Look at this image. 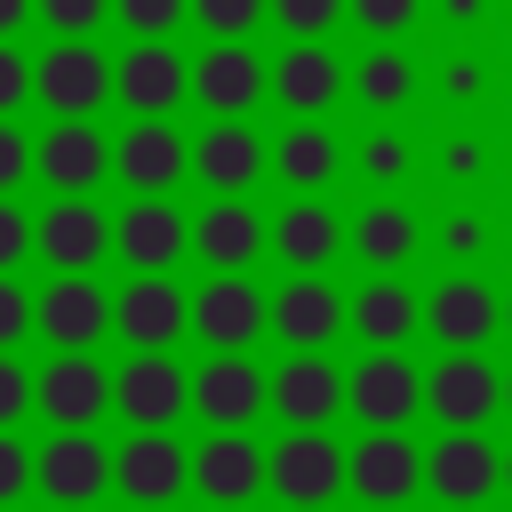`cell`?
I'll return each mask as SVG.
<instances>
[{
	"label": "cell",
	"mask_w": 512,
	"mask_h": 512,
	"mask_svg": "<svg viewBox=\"0 0 512 512\" xmlns=\"http://www.w3.org/2000/svg\"><path fill=\"white\" fill-rule=\"evenodd\" d=\"M32 96L56 120H96V104L112 96V56L96 40H48L32 56Z\"/></svg>",
	"instance_id": "obj_1"
},
{
	"label": "cell",
	"mask_w": 512,
	"mask_h": 512,
	"mask_svg": "<svg viewBox=\"0 0 512 512\" xmlns=\"http://www.w3.org/2000/svg\"><path fill=\"white\" fill-rule=\"evenodd\" d=\"M424 408L440 416V432H480L504 408V368L488 352H440L424 368Z\"/></svg>",
	"instance_id": "obj_2"
},
{
	"label": "cell",
	"mask_w": 512,
	"mask_h": 512,
	"mask_svg": "<svg viewBox=\"0 0 512 512\" xmlns=\"http://www.w3.org/2000/svg\"><path fill=\"white\" fill-rule=\"evenodd\" d=\"M264 488L280 504H336L344 488V448L328 440V424H288V440L264 448Z\"/></svg>",
	"instance_id": "obj_3"
},
{
	"label": "cell",
	"mask_w": 512,
	"mask_h": 512,
	"mask_svg": "<svg viewBox=\"0 0 512 512\" xmlns=\"http://www.w3.org/2000/svg\"><path fill=\"white\" fill-rule=\"evenodd\" d=\"M32 256L48 272H96L112 256V216L88 200V192H56L40 216H32Z\"/></svg>",
	"instance_id": "obj_4"
},
{
	"label": "cell",
	"mask_w": 512,
	"mask_h": 512,
	"mask_svg": "<svg viewBox=\"0 0 512 512\" xmlns=\"http://www.w3.org/2000/svg\"><path fill=\"white\" fill-rule=\"evenodd\" d=\"M112 328L128 352H168L192 328V296L176 288V272H128L112 288Z\"/></svg>",
	"instance_id": "obj_5"
},
{
	"label": "cell",
	"mask_w": 512,
	"mask_h": 512,
	"mask_svg": "<svg viewBox=\"0 0 512 512\" xmlns=\"http://www.w3.org/2000/svg\"><path fill=\"white\" fill-rule=\"evenodd\" d=\"M272 328V296L248 280V272H208L192 288V336L208 352H248L256 336Z\"/></svg>",
	"instance_id": "obj_6"
},
{
	"label": "cell",
	"mask_w": 512,
	"mask_h": 512,
	"mask_svg": "<svg viewBox=\"0 0 512 512\" xmlns=\"http://www.w3.org/2000/svg\"><path fill=\"white\" fill-rule=\"evenodd\" d=\"M344 408L368 432H400L424 408V368L408 352H360V368H344Z\"/></svg>",
	"instance_id": "obj_7"
},
{
	"label": "cell",
	"mask_w": 512,
	"mask_h": 512,
	"mask_svg": "<svg viewBox=\"0 0 512 512\" xmlns=\"http://www.w3.org/2000/svg\"><path fill=\"white\" fill-rule=\"evenodd\" d=\"M32 408L56 424V432H96V416L112 408V368L96 352H56L40 376H32Z\"/></svg>",
	"instance_id": "obj_8"
},
{
	"label": "cell",
	"mask_w": 512,
	"mask_h": 512,
	"mask_svg": "<svg viewBox=\"0 0 512 512\" xmlns=\"http://www.w3.org/2000/svg\"><path fill=\"white\" fill-rule=\"evenodd\" d=\"M112 96L136 112V120H168L176 96H192V56H176L168 40H128L112 56Z\"/></svg>",
	"instance_id": "obj_9"
},
{
	"label": "cell",
	"mask_w": 512,
	"mask_h": 512,
	"mask_svg": "<svg viewBox=\"0 0 512 512\" xmlns=\"http://www.w3.org/2000/svg\"><path fill=\"white\" fill-rule=\"evenodd\" d=\"M184 248H192V216H184L168 192H136V200L112 216V256H120L128 272H168Z\"/></svg>",
	"instance_id": "obj_10"
},
{
	"label": "cell",
	"mask_w": 512,
	"mask_h": 512,
	"mask_svg": "<svg viewBox=\"0 0 512 512\" xmlns=\"http://www.w3.org/2000/svg\"><path fill=\"white\" fill-rule=\"evenodd\" d=\"M32 328L56 344V352H88L104 328H112V288L96 272H56L40 296H32Z\"/></svg>",
	"instance_id": "obj_11"
},
{
	"label": "cell",
	"mask_w": 512,
	"mask_h": 512,
	"mask_svg": "<svg viewBox=\"0 0 512 512\" xmlns=\"http://www.w3.org/2000/svg\"><path fill=\"white\" fill-rule=\"evenodd\" d=\"M112 408L144 432V424H176L192 408V368L176 352H128L112 368Z\"/></svg>",
	"instance_id": "obj_12"
},
{
	"label": "cell",
	"mask_w": 512,
	"mask_h": 512,
	"mask_svg": "<svg viewBox=\"0 0 512 512\" xmlns=\"http://www.w3.org/2000/svg\"><path fill=\"white\" fill-rule=\"evenodd\" d=\"M32 488L48 504H96L112 488V440H96V432H48L32 448Z\"/></svg>",
	"instance_id": "obj_13"
},
{
	"label": "cell",
	"mask_w": 512,
	"mask_h": 512,
	"mask_svg": "<svg viewBox=\"0 0 512 512\" xmlns=\"http://www.w3.org/2000/svg\"><path fill=\"white\" fill-rule=\"evenodd\" d=\"M192 480V448L168 432V424H144L112 448V488L128 504H176V488Z\"/></svg>",
	"instance_id": "obj_14"
},
{
	"label": "cell",
	"mask_w": 512,
	"mask_h": 512,
	"mask_svg": "<svg viewBox=\"0 0 512 512\" xmlns=\"http://www.w3.org/2000/svg\"><path fill=\"white\" fill-rule=\"evenodd\" d=\"M424 328L440 336V352H480L504 328V288H488L480 272H448L424 296Z\"/></svg>",
	"instance_id": "obj_15"
},
{
	"label": "cell",
	"mask_w": 512,
	"mask_h": 512,
	"mask_svg": "<svg viewBox=\"0 0 512 512\" xmlns=\"http://www.w3.org/2000/svg\"><path fill=\"white\" fill-rule=\"evenodd\" d=\"M344 488L360 504H408L424 488V448L408 432H360L344 448Z\"/></svg>",
	"instance_id": "obj_16"
},
{
	"label": "cell",
	"mask_w": 512,
	"mask_h": 512,
	"mask_svg": "<svg viewBox=\"0 0 512 512\" xmlns=\"http://www.w3.org/2000/svg\"><path fill=\"white\" fill-rule=\"evenodd\" d=\"M424 488L440 504H488L504 488V448L488 432H440L424 448Z\"/></svg>",
	"instance_id": "obj_17"
},
{
	"label": "cell",
	"mask_w": 512,
	"mask_h": 512,
	"mask_svg": "<svg viewBox=\"0 0 512 512\" xmlns=\"http://www.w3.org/2000/svg\"><path fill=\"white\" fill-rule=\"evenodd\" d=\"M32 176H40L48 192H96V184L112 176V136H104L96 120H56V128H40V144H32Z\"/></svg>",
	"instance_id": "obj_18"
},
{
	"label": "cell",
	"mask_w": 512,
	"mask_h": 512,
	"mask_svg": "<svg viewBox=\"0 0 512 512\" xmlns=\"http://www.w3.org/2000/svg\"><path fill=\"white\" fill-rule=\"evenodd\" d=\"M192 488L208 504H256V488H264V440L248 424H216L192 448Z\"/></svg>",
	"instance_id": "obj_19"
},
{
	"label": "cell",
	"mask_w": 512,
	"mask_h": 512,
	"mask_svg": "<svg viewBox=\"0 0 512 512\" xmlns=\"http://www.w3.org/2000/svg\"><path fill=\"white\" fill-rule=\"evenodd\" d=\"M264 88H272V64H264L248 40H208V48L192 56V96H200L216 120H240Z\"/></svg>",
	"instance_id": "obj_20"
},
{
	"label": "cell",
	"mask_w": 512,
	"mask_h": 512,
	"mask_svg": "<svg viewBox=\"0 0 512 512\" xmlns=\"http://www.w3.org/2000/svg\"><path fill=\"white\" fill-rule=\"evenodd\" d=\"M264 248L288 264V272H328L336 256H344V216L328 208V200H312V192H296L272 224H264Z\"/></svg>",
	"instance_id": "obj_21"
},
{
	"label": "cell",
	"mask_w": 512,
	"mask_h": 512,
	"mask_svg": "<svg viewBox=\"0 0 512 512\" xmlns=\"http://www.w3.org/2000/svg\"><path fill=\"white\" fill-rule=\"evenodd\" d=\"M264 400H272V376L256 368V352H208L192 368V416L208 424H248Z\"/></svg>",
	"instance_id": "obj_22"
},
{
	"label": "cell",
	"mask_w": 512,
	"mask_h": 512,
	"mask_svg": "<svg viewBox=\"0 0 512 512\" xmlns=\"http://www.w3.org/2000/svg\"><path fill=\"white\" fill-rule=\"evenodd\" d=\"M344 80H352V64H344L328 40H296V48L272 56V96H280L296 120H320V112L344 96Z\"/></svg>",
	"instance_id": "obj_23"
},
{
	"label": "cell",
	"mask_w": 512,
	"mask_h": 512,
	"mask_svg": "<svg viewBox=\"0 0 512 512\" xmlns=\"http://www.w3.org/2000/svg\"><path fill=\"white\" fill-rule=\"evenodd\" d=\"M344 328H360L368 352H400V344L424 328V296H416L400 272H368V288L344 296Z\"/></svg>",
	"instance_id": "obj_24"
},
{
	"label": "cell",
	"mask_w": 512,
	"mask_h": 512,
	"mask_svg": "<svg viewBox=\"0 0 512 512\" xmlns=\"http://www.w3.org/2000/svg\"><path fill=\"white\" fill-rule=\"evenodd\" d=\"M184 168H192V144H184V128H168V120H136V128L112 136V176H120L128 192H168Z\"/></svg>",
	"instance_id": "obj_25"
},
{
	"label": "cell",
	"mask_w": 512,
	"mask_h": 512,
	"mask_svg": "<svg viewBox=\"0 0 512 512\" xmlns=\"http://www.w3.org/2000/svg\"><path fill=\"white\" fill-rule=\"evenodd\" d=\"M264 168H272V144H264L248 120H208V128L192 136V176H200L208 192H248Z\"/></svg>",
	"instance_id": "obj_26"
},
{
	"label": "cell",
	"mask_w": 512,
	"mask_h": 512,
	"mask_svg": "<svg viewBox=\"0 0 512 512\" xmlns=\"http://www.w3.org/2000/svg\"><path fill=\"white\" fill-rule=\"evenodd\" d=\"M272 328L288 336V352H328V336L344 328V296L328 288V272H288V288H272Z\"/></svg>",
	"instance_id": "obj_27"
},
{
	"label": "cell",
	"mask_w": 512,
	"mask_h": 512,
	"mask_svg": "<svg viewBox=\"0 0 512 512\" xmlns=\"http://www.w3.org/2000/svg\"><path fill=\"white\" fill-rule=\"evenodd\" d=\"M256 248H264V216H256V200L216 192V200L192 216V256H208L216 272H248Z\"/></svg>",
	"instance_id": "obj_28"
},
{
	"label": "cell",
	"mask_w": 512,
	"mask_h": 512,
	"mask_svg": "<svg viewBox=\"0 0 512 512\" xmlns=\"http://www.w3.org/2000/svg\"><path fill=\"white\" fill-rule=\"evenodd\" d=\"M344 248L368 264V272H400L416 248H424V224H416V208L408 200H392V192H376L352 224H344Z\"/></svg>",
	"instance_id": "obj_29"
},
{
	"label": "cell",
	"mask_w": 512,
	"mask_h": 512,
	"mask_svg": "<svg viewBox=\"0 0 512 512\" xmlns=\"http://www.w3.org/2000/svg\"><path fill=\"white\" fill-rule=\"evenodd\" d=\"M272 408H280L288 424H328V416L344 408V368H336L328 352H288V360L272 368Z\"/></svg>",
	"instance_id": "obj_30"
},
{
	"label": "cell",
	"mask_w": 512,
	"mask_h": 512,
	"mask_svg": "<svg viewBox=\"0 0 512 512\" xmlns=\"http://www.w3.org/2000/svg\"><path fill=\"white\" fill-rule=\"evenodd\" d=\"M336 168H344V144H336V128H320V120H296V128H280V136H272V176H280L288 192H320Z\"/></svg>",
	"instance_id": "obj_31"
},
{
	"label": "cell",
	"mask_w": 512,
	"mask_h": 512,
	"mask_svg": "<svg viewBox=\"0 0 512 512\" xmlns=\"http://www.w3.org/2000/svg\"><path fill=\"white\" fill-rule=\"evenodd\" d=\"M344 88H352L368 112H400V104L416 96V56H408V48H392V40H376V48L352 64V80H344Z\"/></svg>",
	"instance_id": "obj_32"
},
{
	"label": "cell",
	"mask_w": 512,
	"mask_h": 512,
	"mask_svg": "<svg viewBox=\"0 0 512 512\" xmlns=\"http://www.w3.org/2000/svg\"><path fill=\"white\" fill-rule=\"evenodd\" d=\"M352 168H360L368 184H384V192H392V184H400V176L416 168V144H408V128H392V120H376V128L360 136V152H352Z\"/></svg>",
	"instance_id": "obj_33"
},
{
	"label": "cell",
	"mask_w": 512,
	"mask_h": 512,
	"mask_svg": "<svg viewBox=\"0 0 512 512\" xmlns=\"http://www.w3.org/2000/svg\"><path fill=\"white\" fill-rule=\"evenodd\" d=\"M440 256H456V264H472V256H488V240H496V224L472 208V200H456V208H440Z\"/></svg>",
	"instance_id": "obj_34"
},
{
	"label": "cell",
	"mask_w": 512,
	"mask_h": 512,
	"mask_svg": "<svg viewBox=\"0 0 512 512\" xmlns=\"http://www.w3.org/2000/svg\"><path fill=\"white\" fill-rule=\"evenodd\" d=\"M440 176H448L456 192H472V184L488 176V144H480L472 128H448V136H440Z\"/></svg>",
	"instance_id": "obj_35"
},
{
	"label": "cell",
	"mask_w": 512,
	"mask_h": 512,
	"mask_svg": "<svg viewBox=\"0 0 512 512\" xmlns=\"http://www.w3.org/2000/svg\"><path fill=\"white\" fill-rule=\"evenodd\" d=\"M112 16H120L136 40H168V32L192 16V0H112Z\"/></svg>",
	"instance_id": "obj_36"
},
{
	"label": "cell",
	"mask_w": 512,
	"mask_h": 512,
	"mask_svg": "<svg viewBox=\"0 0 512 512\" xmlns=\"http://www.w3.org/2000/svg\"><path fill=\"white\" fill-rule=\"evenodd\" d=\"M32 16H48L56 40H88V32L112 16V0H32Z\"/></svg>",
	"instance_id": "obj_37"
},
{
	"label": "cell",
	"mask_w": 512,
	"mask_h": 512,
	"mask_svg": "<svg viewBox=\"0 0 512 512\" xmlns=\"http://www.w3.org/2000/svg\"><path fill=\"white\" fill-rule=\"evenodd\" d=\"M264 16H280L296 40H328V24L344 16V0H264Z\"/></svg>",
	"instance_id": "obj_38"
},
{
	"label": "cell",
	"mask_w": 512,
	"mask_h": 512,
	"mask_svg": "<svg viewBox=\"0 0 512 512\" xmlns=\"http://www.w3.org/2000/svg\"><path fill=\"white\" fill-rule=\"evenodd\" d=\"M416 8H424V0H344V16H352L360 32H376V40H400V32L416 24Z\"/></svg>",
	"instance_id": "obj_39"
},
{
	"label": "cell",
	"mask_w": 512,
	"mask_h": 512,
	"mask_svg": "<svg viewBox=\"0 0 512 512\" xmlns=\"http://www.w3.org/2000/svg\"><path fill=\"white\" fill-rule=\"evenodd\" d=\"M264 16V0H192V24H208L216 40H248Z\"/></svg>",
	"instance_id": "obj_40"
},
{
	"label": "cell",
	"mask_w": 512,
	"mask_h": 512,
	"mask_svg": "<svg viewBox=\"0 0 512 512\" xmlns=\"http://www.w3.org/2000/svg\"><path fill=\"white\" fill-rule=\"evenodd\" d=\"M32 336V288L16 272H0V352H16Z\"/></svg>",
	"instance_id": "obj_41"
},
{
	"label": "cell",
	"mask_w": 512,
	"mask_h": 512,
	"mask_svg": "<svg viewBox=\"0 0 512 512\" xmlns=\"http://www.w3.org/2000/svg\"><path fill=\"white\" fill-rule=\"evenodd\" d=\"M16 104H32V56L0 40V120H16Z\"/></svg>",
	"instance_id": "obj_42"
},
{
	"label": "cell",
	"mask_w": 512,
	"mask_h": 512,
	"mask_svg": "<svg viewBox=\"0 0 512 512\" xmlns=\"http://www.w3.org/2000/svg\"><path fill=\"white\" fill-rule=\"evenodd\" d=\"M24 256H32V216H24V208L0 192V272H16Z\"/></svg>",
	"instance_id": "obj_43"
},
{
	"label": "cell",
	"mask_w": 512,
	"mask_h": 512,
	"mask_svg": "<svg viewBox=\"0 0 512 512\" xmlns=\"http://www.w3.org/2000/svg\"><path fill=\"white\" fill-rule=\"evenodd\" d=\"M24 408H32V368H24L16 352H0V432H8Z\"/></svg>",
	"instance_id": "obj_44"
},
{
	"label": "cell",
	"mask_w": 512,
	"mask_h": 512,
	"mask_svg": "<svg viewBox=\"0 0 512 512\" xmlns=\"http://www.w3.org/2000/svg\"><path fill=\"white\" fill-rule=\"evenodd\" d=\"M24 176H32V136L16 120H0V192H16Z\"/></svg>",
	"instance_id": "obj_45"
},
{
	"label": "cell",
	"mask_w": 512,
	"mask_h": 512,
	"mask_svg": "<svg viewBox=\"0 0 512 512\" xmlns=\"http://www.w3.org/2000/svg\"><path fill=\"white\" fill-rule=\"evenodd\" d=\"M24 488H32V448L16 432H0V504H16Z\"/></svg>",
	"instance_id": "obj_46"
},
{
	"label": "cell",
	"mask_w": 512,
	"mask_h": 512,
	"mask_svg": "<svg viewBox=\"0 0 512 512\" xmlns=\"http://www.w3.org/2000/svg\"><path fill=\"white\" fill-rule=\"evenodd\" d=\"M480 88H488V64H480V56H448V72H440V96H448V104H472Z\"/></svg>",
	"instance_id": "obj_47"
},
{
	"label": "cell",
	"mask_w": 512,
	"mask_h": 512,
	"mask_svg": "<svg viewBox=\"0 0 512 512\" xmlns=\"http://www.w3.org/2000/svg\"><path fill=\"white\" fill-rule=\"evenodd\" d=\"M24 16H32V0H0V40H16V32H24Z\"/></svg>",
	"instance_id": "obj_48"
},
{
	"label": "cell",
	"mask_w": 512,
	"mask_h": 512,
	"mask_svg": "<svg viewBox=\"0 0 512 512\" xmlns=\"http://www.w3.org/2000/svg\"><path fill=\"white\" fill-rule=\"evenodd\" d=\"M440 8H448L456 24H472V16H480V0H440Z\"/></svg>",
	"instance_id": "obj_49"
},
{
	"label": "cell",
	"mask_w": 512,
	"mask_h": 512,
	"mask_svg": "<svg viewBox=\"0 0 512 512\" xmlns=\"http://www.w3.org/2000/svg\"><path fill=\"white\" fill-rule=\"evenodd\" d=\"M504 408H512V368H504Z\"/></svg>",
	"instance_id": "obj_50"
},
{
	"label": "cell",
	"mask_w": 512,
	"mask_h": 512,
	"mask_svg": "<svg viewBox=\"0 0 512 512\" xmlns=\"http://www.w3.org/2000/svg\"><path fill=\"white\" fill-rule=\"evenodd\" d=\"M504 488H512V448H504Z\"/></svg>",
	"instance_id": "obj_51"
},
{
	"label": "cell",
	"mask_w": 512,
	"mask_h": 512,
	"mask_svg": "<svg viewBox=\"0 0 512 512\" xmlns=\"http://www.w3.org/2000/svg\"><path fill=\"white\" fill-rule=\"evenodd\" d=\"M504 328H512V288H504Z\"/></svg>",
	"instance_id": "obj_52"
},
{
	"label": "cell",
	"mask_w": 512,
	"mask_h": 512,
	"mask_svg": "<svg viewBox=\"0 0 512 512\" xmlns=\"http://www.w3.org/2000/svg\"><path fill=\"white\" fill-rule=\"evenodd\" d=\"M288 512H328V504H288Z\"/></svg>",
	"instance_id": "obj_53"
},
{
	"label": "cell",
	"mask_w": 512,
	"mask_h": 512,
	"mask_svg": "<svg viewBox=\"0 0 512 512\" xmlns=\"http://www.w3.org/2000/svg\"><path fill=\"white\" fill-rule=\"evenodd\" d=\"M440 512H480V504H440Z\"/></svg>",
	"instance_id": "obj_54"
},
{
	"label": "cell",
	"mask_w": 512,
	"mask_h": 512,
	"mask_svg": "<svg viewBox=\"0 0 512 512\" xmlns=\"http://www.w3.org/2000/svg\"><path fill=\"white\" fill-rule=\"evenodd\" d=\"M56 512H96V504H56Z\"/></svg>",
	"instance_id": "obj_55"
},
{
	"label": "cell",
	"mask_w": 512,
	"mask_h": 512,
	"mask_svg": "<svg viewBox=\"0 0 512 512\" xmlns=\"http://www.w3.org/2000/svg\"><path fill=\"white\" fill-rule=\"evenodd\" d=\"M216 512H248V504H216Z\"/></svg>",
	"instance_id": "obj_56"
},
{
	"label": "cell",
	"mask_w": 512,
	"mask_h": 512,
	"mask_svg": "<svg viewBox=\"0 0 512 512\" xmlns=\"http://www.w3.org/2000/svg\"><path fill=\"white\" fill-rule=\"evenodd\" d=\"M136 512H168V504H136Z\"/></svg>",
	"instance_id": "obj_57"
},
{
	"label": "cell",
	"mask_w": 512,
	"mask_h": 512,
	"mask_svg": "<svg viewBox=\"0 0 512 512\" xmlns=\"http://www.w3.org/2000/svg\"><path fill=\"white\" fill-rule=\"evenodd\" d=\"M368 512H400V504H368Z\"/></svg>",
	"instance_id": "obj_58"
},
{
	"label": "cell",
	"mask_w": 512,
	"mask_h": 512,
	"mask_svg": "<svg viewBox=\"0 0 512 512\" xmlns=\"http://www.w3.org/2000/svg\"><path fill=\"white\" fill-rule=\"evenodd\" d=\"M0 512H16V504H0Z\"/></svg>",
	"instance_id": "obj_59"
}]
</instances>
